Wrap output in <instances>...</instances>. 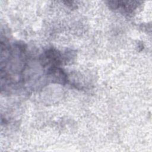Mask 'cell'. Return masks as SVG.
Listing matches in <instances>:
<instances>
[{
	"instance_id": "cell-1",
	"label": "cell",
	"mask_w": 152,
	"mask_h": 152,
	"mask_svg": "<svg viewBox=\"0 0 152 152\" xmlns=\"http://www.w3.org/2000/svg\"><path fill=\"white\" fill-rule=\"evenodd\" d=\"M41 59L43 65H51V67L57 66L61 63V55L55 49H50L46 51Z\"/></svg>"
},
{
	"instance_id": "cell-2",
	"label": "cell",
	"mask_w": 152,
	"mask_h": 152,
	"mask_svg": "<svg viewBox=\"0 0 152 152\" xmlns=\"http://www.w3.org/2000/svg\"><path fill=\"white\" fill-rule=\"evenodd\" d=\"M48 74L52 77V81L56 83L63 84L66 81V75L60 68L57 66L51 67L48 71Z\"/></svg>"
}]
</instances>
